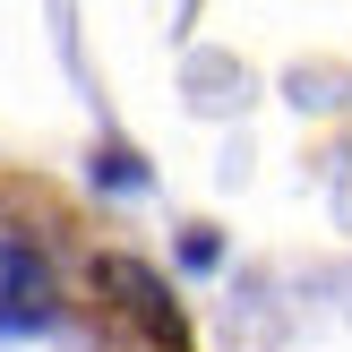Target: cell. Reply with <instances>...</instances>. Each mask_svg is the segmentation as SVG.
Instances as JSON below:
<instances>
[{
	"label": "cell",
	"mask_w": 352,
	"mask_h": 352,
	"mask_svg": "<svg viewBox=\"0 0 352 352\" xmlns=\"http://www.w3.org/2000/svg\"><path fill=\"white\" fill-rule=\"evenodd\" d=\"M43 301H52L43 250H26V241L0 232V336H26V327L43 318Z\"/></svg>",
	"instance_id": "cell-1"
}]
</instances>
